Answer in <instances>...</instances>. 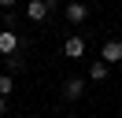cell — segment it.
<instances>
[{
  "instance_id": "cell-2",
  "label": "cell",
  "mask_w": 122,
  "mask_h": 118,
  "mask_svg": "<svg viewBox=\"0 0 122 118\" xmlns=\"http://www.w3.org/2000/svg\"><path fill=\"white\" fill-rule=\"evenodd\" d=\"M19 48H22V41H19V33L8 26L4 33H0V55H11V52H19Z\"/></svg>"
},
{
  "instance_id": "cell-6",
  "label": "cell",
  "mask_w": 122,
  "mask_h": 118,
  "mask_svg": "<svg viewBox=\"0 0 122 118\" xmlns=\"http://www.w3.org/2000/svg\"><path fill=\"white\" fill-rule=\"evenodd\" d=\"M63 11H67V22H74V26H81L89 19V7L85 4H63Z\"/></svg>"
},
{
  "instance_id": "cell-9",
  "label": "cell",
  "mask_w": 122,
  "mask_h": 118,
  "mask_svg": "<svg viewBox=\"0 0 122 118\" xmlns=\"http://www.w3.org/2000/svg\"><path fill=\"white\" fill-rule=\"evenodd\" d=\"M4 111H8V96H0V114H4Z\"/></svg>"
},
{
  "instance_id": "cell-10",
  "label": "cell",
  "mask_w": 122,
  "mask_h": 118,
  "mask_svg": "<svg viewBox=\"0 0 122 118\" xmlns=\"http://www.w3.org/2000/svg\"><path fill=\"white\" fill-rule=\"evenodd\" d=\"M19 4V0H0V7H15Z\"/></svg>"
},
{
  "instance_id": "cell-5",
  "label": "cell",
  "mask_w": 122,
  "mask_h": 118,
  "mask_svg": "<svg viewBox=\"0 0 122 118\" xmlns=\"http://www.w3.org/2000/svg\"><path fill=\"white\" fill-rule=\"evenodd\" d=\"M85 96V81L81 78H67V85H63V100H81Z\"/></svg>"
},
{
  "instance_id": "cell-3",
  "label": "cell",
  "mask_w": 122,
  "mask_h": 118,
  "mask_svg": "<svg viewBox=\"0 0 122 118\" xmlns=\"http://www.w3.org/2000/svg\"><path fill=\"white\" fill-rule=\"evenodd\" d=\"M63 55H67V59H81L85 55V41H81V37H67V41H63Z\"/></svg>"
},
{
  "instance_id": "cell-8",
  "label": "cell",
  "mask_w": 122,
  "mask_h": 118,
  "mask_svg": "<svg viewBox=\"0 0 122 118\" xmlns=\"http://www.w3.org/2000/svg\"><path fill=\"white\" fill-rule=\"evenodd\" d=\"M11 88H15V81H11V70L0 74V96H11Z\"/></svg>"
},
{
  "instance_id": "cell-7",
  "label": "cell",
  "mask_w": 122,
  "mask_h": 118,
  "mask_svg": "<svg viewBox=\"0 0 122 118\" xmlns=\"http://www.w3.org/2000/svg\"><path fill=\"white\" fill-rule=\"evenodd\" d=\"M107 74H111V63H89V81H107Z\"/></svg>"
},
{
  "instance_id": "cell-1",
  "label": "cell",
  "mask_w": 122,
  "mask_h": 118,
  "mask_svg": "<svg viewBox=\"0 0 122 118\" xmlns=\"http://www.w3.org/2000/svg\"><path fill=\"white\" fill-rule=\"evenodd\" d=\"M56 7H59V0H30V4H26V19L30 22H45Z\"/></svg>"
},
{
  "instance_id": "cell-4",
  "label": "cell",
  "mask_w": 122,
  "mask_h": 118,
  "mask_svg": "<svg viewBox=\"0 0 122 118\" xmlns=\"http://www.w3.org/2000/svg\"><path fill=\"white\" fill-rule=\"evenodd\" d=\"M100 59H104V63H122V41H104Z\"/></svg>"
}]
</instances>
